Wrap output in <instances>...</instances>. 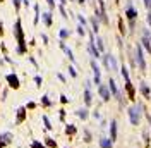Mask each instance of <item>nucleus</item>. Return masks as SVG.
<instances>
[{
    "mask_svg": "<svg viewBox=\"0 0 151 148\" xmlns=\"http://www.w3.org/2000/svg\"><path fill=\"white\" fill-rule=\"evenodd\" d=\"M14 34L17 38V53H26V40H24V31L21 26V19L15 21L14 24Z\"/></svg>",
    "mask_w": 151,
    "mask_h": 148,
    "instance_id": "nucleus-1",
    "label": "nucleus"
},
{
    "mask_svg": "<svg viewBox=\"0 0 151 148\" xmlns=\"http://www.w3.org/2000/svg\"><path fill=\"white\" fill-rule=\"evenodd\" d=\"M127 116H129V121L132 126H139L141 122V117H143V105L141 103H134L127 109Z\"/></svg>",
    "mask_w": 151,
    "mask_h": 148,
    "instance_id": "nucleus-2",
    "label": "nucleus"
},
{
    "mask_svg": "<svg viewBox=\"0 0 151 148\" xmlns=\"http://www.w3.org/2000/svg\"><path fill=\"white\" fill-rule=\"evenodd\" d=\"M136 60H138L139 69L144 71V69H146V60H144V55H143V45H141V43L136 45Z\"/></svg>",
    "mask_w": 151,
    "mask_h": 148,
    "instance_id": "nucleus-3",
    "label": "nucleus"
},
{
    "mask_svg": "<svg viewBox=\"0 0 151 148\" xmlns=\"http://www.w3.org/2000/svg\"><path fill=\"white\" fill-rule=\"evenodd\" d=\"M98 91H100V95H101V100H103V102H108V100L112 98V93H110V90H108V86H107V84H100V86H98Z\"/></svg>",
    "mask_w": 151,
    "mask_h": 148,
    "instance_id": "nucleus-4",
    "label": "nucleus"
},
{
    "mask_svg": "<svg viewBox=\"0 0 151 148\" xmlns=\"http://www.w3.org/2000/svg\"><path fill=\"white\" fill-rule=\"evenodd\" d=\"M91 67H93V72H95V84L100 86L101 84V71H100V67L95 60H91Z\"/></svg>",
    "mask_w": 151,
    "mask_h": 148,
    "instance_id": "nucleus-5",
    "label": "nucleus"
},
{
    "mask_svg": "<svg viewBox=\"0 0 151 148\" xmlns=\"http://www.w3.org/2000/svg\"><path fill=\"white\" fill-rule=\"evenodd\" d=\"M7 83H9V86H10L12 90H17L19 84H21V83H19V78H17L14 72H12V74H7Z\"/></svg>",
    "mask_w": 151,
    "mask_h": 148,
    "instance_id": "nucleus-6",
    "label": "nucleus"
},
{
    "mask_svg": "<svg viewBox=\"0 0 151 148\" xmlns=\"http://www.w3.org/2000/svg\"><path fill=\"white\" fill-rule=\"evenodd\" d=\"M88 50H89V53L93 55V59H100V50H98L96 45H95V38H93V34H91V41H89V45H88Z\"/></svg>",
    "mask_w": 151,
    "mask_h": 148,
    "instance_id": "nucleus-7",
    "label": "nucleus"
},
{
    "mask_svg": "<svg viewBox=\"0 0 151 148\" xmlns=\"http://www.w3.org/2000/svg\"><path fill=\"white\" fill-rule=\"evenodd\" d=\"M108 90H110L112 97H115V98H117V97L120 95V91H119V88H117V83H115V81H113L112 78L108 79Z\"/></svg>",
    "mask_w": 151,
    "mask_h": 148,
    "instance_id": "nucleus-8",
    "label": "nucleus"
},
{
    "mask_svg": "<svg viewBox=\"0 0 151 148\" xmlns=\"http://www.w3.org/2000/svg\"><path fill=\"white\" fill-rule=\"evenodd\" d=\"M110 140L117 141V121L115 119H112V122H110Z\"/></svg>",
    "mask_w": 151,
    "mask_h": 148,
    "instance_id": "nucleus-9",
    "label": "nucleus"
},
{
    "mask_svg": "<svg viewBox=\"0 0 151 148\" xmlns=\"http://www.w3.org/2000/svg\"><path fill=\"white\" fill-rule=\"evenodd\" d=\"M60 48H62V50H64V52L67 53V57H69V60H70V62H74V60H76V57H74L72 50H70V48H69V47H67V45H65L64 41H60Z\"/></svg>",
    "mask_w": 151,
    "mask_h": 148,
    "instance_id": "nucleus-10",
    "label": "nucleus"
},
{
    "mask_svg": "<svg viewBox=\"0 0 151 148\" xmlns=\"http://www.w3.org/2000/svg\"><path fill=\"white\" fill-rule=\"evenodd\" d=\"M10 140H12V134H10V133H3V134H0V148H3L7 143H10Z\"/></svg>",
    "mask_w": 151,
    "mask_h": 148,
    "instance_id": "nucleus-11",
    "label": "nucleus"
},
{
    "mask_svg": "<svg viewBox=\"0 0 151 148\" xmlns=\"http://www.w3.org/2000/svg\"><path fill=\"white\" fill-rule=\"evenodd\" d=\"M125 91H127V95H129V100H134V98H136V91H134L131 81H125Z\"/></svg>",
    "mask_w": 151,
    "mask_h": 148,
    "instance_id": "nucleus-12",
    "label": "nucleus"
},
{
    "mask_svg": "<svg viewBox=\"0 0 151 148\" xmlns=\"http://www.w3.org/2000/svg\"><path fill=\"white\" fill-rule=\"evenodd\" d=\"M26 119V107H21L17 110V117H15V124H21L22 121Z\"/></svg>",
    "mask_w": 151,
    "mask_h": 148,
    "instance_id": "nucleus-13",
    "label": "nucleus"
},
{
    "mask_svg": "<svg viewBox=\"0 0 151 148\" xmlns=\"http://www.w3.org/2000/svg\"><path fill=\"white\" fill-rule=\"evenodd\" d=\"M100 148H113V141L110 138H100Z\"/></svg>",
    "mask_w": 151,
    "mask_h": 148,
    "instance_id": "nucleus-14",
    "label": "nucleus"
},
{
    "mask_svg": "<svg viewBox=\"0 0 151 148\" xmlns=\"http://www.w3.org/2000/svg\"><path fill=\"white\" fill-rule=\"evenodd\" d=\"M139 91L143 93V97H144V98H150V88H148V84H146V83H141V84H139Z\"/></svg>",
    "mask_w": 151,
    "mask_h": 148,
    "instance_id": "nucleus-15",
    "label": "nucleus"
},
{
    "mask_svg": "<svg viewBox=\"0 0 151 148\" xmlns=\"http://www.w3.org/2000/svg\"><path fill=\"white\" fill-rule=\"evenodd\" d=\"M91 102H93L91 91H89V88H86V90H84V103H86V107H89V105H91Z\"/></svg>",
    "mask_w": 151,
    "mask_h": 148,
    "instance_id": "nucleus-16",
    "label": "nucleus"
},
{
    "mask_svg": "<svg viewBox=\"0 0 151 148\" xmlns=\"http://www.w3.org/2000/svg\"><path fill=\"white\" fill-rule=\"evenodd\" d=\"M43 22H45V26H52V12H45L43 14Z\"/></svg>",
    "mask_w": 151,
    "mask_h": 148,
    "instance_id": "nucleus-17",
    "label": "nucleus"
},
{
    "mask_svg": "<svg viewBox=\"0 0 151 148\" xmlns=\"http://www.w3.org/2000/svg\"><path fill=\"white\" fill-rule=\"evenodd\" d=\"M108 66L112 67V71H117V69H119L117 60H115V57H113V55H108Z\"/></svg>",
    "mask_w": 151,
    "mask_h": 148,
    "instance_id": "nucleus-18",
    "label": "nucleus"
},
{
    "mask_svg": "<svg viewBox=\"0 0 151 148\" xmlns=\"http://www.w3.org/2000/svg\"><path fill=\"white\" fill-rule=\"evenodd\" d=\"M88 116H89V114H88V109H79V110H77V117H79V119L86 121Z\"/></svg>",
    "mask_w": 151,
    "mask_h": 148,
    "instance_id": "nucleus-19",
    "label": "nucleus"
},
{
    "mask_svg": "<svg viewBox=\"0 0 151 148\" xmlns=\"http://www.w3.org/2000/svg\"><path fill=\"white\" fill-rule=\"evenodd\" d=\"M125 14H127V17H129L131 21H134V19H136V16H138V14H136V10H134L131 5L127 7V12H125Z\"/></svg>",
    "mask_w": 151,
    "mask_h": 148,
    "instance_id": "nucleus-20",
    "label": "nucleus"
},
{
    "mask_svg": "<svg viewBox=\"0 0 151 148\" xmlns=\"http://www.w3.org/2000/svg\"><path fill=\"white\" fill-rule=\"evenodd\" d=\"M41 105H43V107H52V102H50L48 95H43V97H41Z\"/></svg>",
    "mask_w": 151,
    "mask_h": 148,
    "instance_id": "nucleus-21",
    "label": "nucleus"
},
{
    "mask_svg": "<svg viewBox=\"0 0 151 148\" xmlns=\"http://www.w3.org/2000/svg\"><path fill=\"white\" fill-rule=\"evenodd\" d=\"M141 43H143V45H144V47H146V50H148V52H150L151 53V40L150 38H146V36H144V38H143V40H141Z\"/></svg>",
    "mask_w": 151,
    "mask_h": 148,
    "instance_id": "nucleus-22",
    "label": "nucleus"
},
{
    "mask_svg": "<svg viewBox=\"0 0 151 148\" xmlns=\"http://www.w3.org/2000/svg\"><path fill=\"white\" fill-rule=\"evenodd\" d=\"M95 45H96V48H98L100 52H103V50H105V47H103V41H101V38L95 40Z\"/></svg>",
    "mask_w": 151,
    "mask_h": 148,
    "instance_id": "nucleus-23",
    "label": "nucleus"
},
{
    "mask_svg": "<svg viewBox=\"0 0 151 148\" xmlns=\"http://www.w3.org/2000/svg\"><path fill=\"white\" fill-rule=\"evenodd\" d=\"M65 133H67V134H74V133H76V128H74L72 124H69V126L65 128Z\"/></svg>",
    "mask_w": 151,
    "mask_h": 148,
    "instance_id": "nucleus-24",
    "label": "nucleus"
},
{
    "mask_svg": "<svg viewBox=\"0 0 151 148\" xmlns=\"http://www.w3.org/2000/svg\"><path fill=\"white\" fill-rule=\"evenodd\" d=\"M91 24H93V31H95V33H98V21H96V17H93V19H91Z\"/></svg>",
    "mask_w": 151,
    "mask_h": 148,
    "instance_id": "nucleus-25",
    "label": "nucleus"
},
{
    "mask_svg": "<svg viewBox=\"0 0 151 148\" xmlns=\"http://www.w3.org/2000/svg\"><path fill=\"white\" fill-rule=\"evenodd\" d=\"M122 78H124L125 81H129V71H127L125 67H122Z\"/></svg>",
    "mask_w": 151,
    "mask_h": 148,
    "instance_id": "nucleus-26",
    "label": "nucleus"
},
{
    "mask_svg": "<svg viewBox=\"0 0 151 148\" xmlns=\"http://www.w3.org/2000/svg\"><path fill=\"white\" fill-rule=\"evenodd\" d=\"M84 141H88V143L91 141V133L88 129H84Z\"/></svg>",
    "mask_w": 151,
    "mask_h": 148,
    "instance_id": "nucleus-27",
    "label": "nucleus"
},
{
    "mask_svg": "<svg viewBox=\"0 0 151 148\" xmlns=\"http://www.w3.org/2000/svg\"><path fill=\"white\" fill-rule=\"evenodd\" d=\"M46 145H48V147H52V148H57V143H55L52 138H46Z\"/></svg>",
    "mask_w": 151,
    "mask_h": 148,
    "instance_id": "nucleus-28",
    "label": "nucleus"
},
{
    "mask_svg": "<svg viewBox=\"0 0 151 148\" xmlns=\"http://www.w3.org/2000/svg\"><path fill=\"white\" fill-rule=\"evenodd\" d=\"M103 66H105V69H107V71H110V66H108V55H105V57H103Z\"/></svg>",
    "mask_w": 151,
    "mask_h": 148,
    "instance_id": "nucleus-29",
    "label": "nucleus"
},
{
    "mask_svg": "<svg viewBox=\"0 0 151 148\" xmlns=\"http://www.w3.org/2000/svg\"><path fill=\"white\" fill-rule=\"evenodd\" d=\"M43 122H45V128H46V129H52V124H50V121H48V117H46V116L43 117Z\"/></svg>",
    "mask_w": 151,
    "mask_h": 148,
    "instance_id": "nucleus-30",
    "label": "nucleus"
},
{
    "mask_svg": "<svg viewBox=\"0 0 151 148\" xmlns=\"http://www.w3.org/2000/svg\"><path fill=\"white\" fill-rule=\"evenodd\" d=\"M77 33H79L81 36H84V33H86V31H84V26H81V24H79V26H77Z\"/></svg>",
    "mask_w": 151,
    "mask_h": 148,
    "instance_id": "nucleus-31",
    "label": "nucleus"
},
{
    "mask_svg": "<svg viewBox=\"0 0 151 148\" xmlns=\"http://www.w3.org/2000/svg\"><path fill=\"white\" fill-rule=\"evenodd\" d=\"M67 36H69V31H67V29H62V31H60V38L64 40V38H67Z\"/></svg>",
    "mask_w": 151,
    "mask_h": 148,
    "instance_id": "nucleus-32",
    "label": "nucleus"
},
{
    "mask_svg": "<svg viewBox=\"0 0 151 148\" xmlns=\"http://www.w3.org/2000/svg\"><path fill=\"white\" fill-rule=\"evenodd\" d=\"M69 74H70V76H72V78H76V76H77V72H76V69H74V67H72V66H70V67H69Z\"/></svg>",
    "mask_w": 151,
    "mask_h": 148,
    "instance_id": "nucleus-33",
    "label": "nucleus"
},
{
    "mask_svg": "<svg viewBox=\"0 0 151 148\" xmlns=\"http://www.w3.org/2000/svg\"><path fill=\"white\" fill-rule=\"evenodd\" d=\"M41 76H34V83H36V86H41Z\"/></svg>",
    "mask_w": 151,
    "mask_h": 148,
    "instance_id": "nucleus-34",
    "label": "nucleus"
},
{
    "mask_svg": "<svg viewBox=\"0 0 151 148\" xmlns=\"http://www.w3.org/2000/svg\"><path fill=\"white\" fill-rule=\"evenodd\" d=\"M31 148H46V147H43V145H41V143H38V141H33Z\"/></svg>",
    "mask_w": 151,
    "mask_h": 148,
    "instance_id": "nucleus-35",
    "label": "nucleus"
},
{
    "mask_svg": "<svg viewBox=\"0 0 151 148\" xmlns=\"http://www.w3.org/2000/svg\"><path fill=\"white\" fill-rule=\"evenodd\" d=\"M77 19H79V22H81V26H86V19H84L83 16H79Z\"/></svg>",
    "mask_w": 151,
    "mask_h": 148,
    "instance_id": "nucleus-36",
    "label": "nucleus"
},
{
    "mask_svg": "<svg viewBox=\"0 0 151 148\" xmlns=\"http://www.w3.org/2000/svg\"><path fill=\"white\" fill-rule=\"evenodd\" d=\"M14 7H15V10H19V7H21V0H14Z\"/></svg>",
    "mask_w": 151,
    "mask_h": 148,
    "instance_id": "nucleus-37",
    "label": "nucleus"
},
{
    "mask_svg": "<svg viewBox=\"0 0 151 148\" xmlns=\"http://www.w3.org/2000/svg\"><path fill=\"white\" fill-rule=\"evenodd\" d=\"M60 12H62V16H64V17H67V12H65V9H64V5H60Z\"/></svg>",
    "mask_w": 151,
    "mask_h": 148,
    "instance_id": "nucleus-38",
    "label": "nucleus"
},
{
    "mask_svg": "<svg viewBox=\"0 0 151 148\" xmlns=\"http://www.w3.org/2000/svg\"><path fill=\"white\" fill-rule=\"evenodd\" d=\"M60 102H62V103H67L69 100H67V97H65V95H62V97H60Z\"/></svg>",
    "mask_w": 151,
    "mask_h": 148,
    "instance_id": "nucleus-39",
    "label": "nucleus"
},
{
    "mask_svg": "<svg viewBox=\"0 0 151 148\" xmlns=\"http://www.w3.org/2000/svg\"><path fill=\"white\" fill-rule=\"evenodd\" d=\"M34 107H36V103H34V102H29V103H28V109H34Z\"/></svg>",
    "mask_w": 151,
    "mask_h": 148,
    "instance_id": "nucleus-40",
    "label": "nucleus"
},
{
    "mask_svg": "<svg viewBox=\"0 0 151 148\" xmlns=\"http://www.w3.org/2000/svg\"><path fill=\"white\" fill-rule=\"evenodd\" d=\"M144 5H146L148 9H151V0H144Z\"/></svg>",
    "mask_w": 151,
    "mask_h": 148,
    "instance_id": "nucleus-41",
    "label": "nucleus"
},
{
    "mask_svg": "<svg viewBox=\"0 0 151 148\" xmlns=\"http://www.w3.org/2000/svg\"><path fill=\"white\" fill-rule=\"evenodd\" d=\"M46 2H48V5H50V7H52V9H53V7H55V2H53V0H46Z\"/></svg>",
    "mask_w": 151,
    "mask_h": 148,
    "instance_id": "nucleus-42",
    "label": "nucleus"
},
{
    "mask_svg": "<svg viewBox=\"0 0 151 148\" xmlns=\"http://www.w3.org/2000/svg\"><path fill=\"white\" fill-rule=\"evenodd\" d=\"M148 22H150V26H151V12L148 14Z\"/></svg>",
    "mask_w": 151,
    "mask_h": 148,
    "instance_id": "nucleus-43",
    "label": "nucleus"
},
{
    "mask_svg": "<svg viewBox=\"0 0 151 148\" xmlns=\"http://www.w3.org/2000/svg\"><path fill=\"white\" fill-rule=\"evenodd\" d=\"M148 121H150V126H151V114H148Z\"/></svg>",
    "mask_w": 151,
    "mask_h": 148,
    "instance_id": "nucleus-44",
    "label": "nucleus"
}]
</instances>
